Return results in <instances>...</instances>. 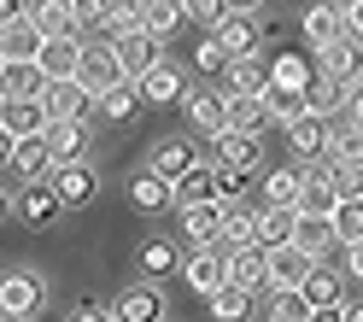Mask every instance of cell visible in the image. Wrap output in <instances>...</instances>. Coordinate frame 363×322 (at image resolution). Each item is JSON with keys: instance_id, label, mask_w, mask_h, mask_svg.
Instances as JSON below:
<instances>
[{"instance_id": "obj_1", "label": "cell", "mask_w": 363, "mask_h": 322, "mask_svg": "<svg viewBox=\"0 0 363 322\" xmlns=\"http://www.w3.org/2000/svg\"><path fill=\"white\" fill-rule=\"evenodd\" d=\"M48 305V282L35 270H6L0 275V322H30Z\"/></svg>"}, {"instance_id": "obj_2", "label": "cell", "mask_w": 363, "mask_h": 322, "mask_svg": "<svg viewBox=\"0 0 363 322\" xmlns=\"http://www.w3.org/2000/svg\"><path fill=\"white\" fill-rule=\"evenodd\" d=\"M77 82L88 88V94H106V88H118V82H129L123 77V59H118V48H111V41L100 35V41H88L82 48V65H77Z\"/></svg>"}, {"instance_id": "obj_3", "label": "cell", "mask_w": 363, "mask_h": 322, "mask_svg": "<svg viewBox=\"0 0 363 322\" xmlns=\"http://www.w3.org/2000/svg\"><path fill=\"white\" fill-rule=\"evenodd\" d=\"M316 53H305V48H276L269 53V88H287V94H311L316 88Z\"/></svg>"}, {"instance_id": "obj_4", "label": "cell", "mask_w": 363, "mask_h": 322, "mask_svg": "<svg viewBox=\"0 0 363 322\" xmlns=\"http://www.w3.org/2000/svg\"><path fill=\"white\" fill-rule=\"evenodd\" d=\"M12 217L24 223V228H53L65 217V199L53 194V182H24L18 199H12Z\"/></svg>"}, {"instance_id": "obj_5", "label": "cell", "mask_w": 363, "mask_h": 322, "mask_svg": "<svg viewBox=\"0 0 363 322\" xmlns=\"http://www.w3.org/2000/svg\"><path fill=\"white\" fill-rule=\"evenodd\" d=\"M182 282H188L199 299H211L217 287H229V246H199V252H188Z\"/></svg>"}, {"instance_id": "obj_6", "label": "cell", "mask_w": 363, "mask_h": 322, "mask_svg": "<svg viewBox=\"0 0 363 322\" xmlns=\"http://www.w3.org/2000/svg\"><path fill=\"white\" fill-rule=\"evenodd\" d=\"M258 158H264V141H258V135H246V129H223L217 141H211V158H206V165H217V170H252V176H264V170H258Z\"/></svg>"}, {"instance_id": "obj_7", "label": "cell", "mask_w": 363, "mask_h": 322, "mask_svg": "<svg viewBox=\"0 0 363 322\" xmlns=\"http://www.w3.org/2000/svg\"><path fill=\"white\" fill-rule=\"evenodd\" d=\"M48 152H53V170L59 165H88V147H94V129L88 118H65V123H48Z\"/></svg>"}, {"instance_id": "obj_8", "label": "cell", "mask_w": 363, "mask_h": 322, "mask_svg": "<svg viewBox=\"0 0 363 322\" xmlns=\"http://www.w3.org/2000/svg\"><path fill=\"white\" fill-rule=\"evenodd\" d=\"M299 30L311 41V53H328L334 41H346V6H334V0H311L305 18H299Z\"/></svg>"}, {"instance_id": "obj_9", "label": "cell", "mask_w": 363, "mask_h": 322, "mask_svg": "<svg viewBox=\"0 0 363 322\" xmlns=\"http://www.w3.org/2000/svg\"><path fill=\"white\" fill-rule=\"evenodd\" d=\"M194 165H206V158L194 152L188 135H164V141H152V152H147V170H152V176H164L170 188H176V182L188 176Z\"/></svg>"}, {"instance_id": "obj_10", "label": "cell", "mask_w": 363, "mask_h": 322, "mask_svg": "<svg viewBox=\"0 0 363 322\" xmlns=\"http://www.w3.org/2000/svg\"><path fill=\"white\" fill-rule=\"evenodd\" d=\"M106 41H111V35H106ZM111 48H118L123 77H129V82H141L152 65H164V41H158L152 30H129V35H118V41H111Z\"/></svg>"}, {"instance_id": "obj_11", "label": "cell", "mask_w": 363, "mask_h": 322, "mask_svg": "<svg viewBox=\"0 0 363 322\" xmlns=\"http://www.w3.org/2000/svg\"><path fill=\"white\" fill-rule=\"evenodd\" d=\"M82 48H88V35H48V41H41V53H35L41 77H48V82H77Z\"/></svg>"}, {"instance_id": "obj_12", "label": "cell", "mask_w": 363, "mask_h": 322, "mask_svg": "<svg viewBox=\"0 0 363 322\" xmlns=\"http://www.w3.org/2000/svg\"><path fill=\"white\" fill-rule=\"evenodd\" d=\"M182 111H188V123H194L199 135H211V141L229 129V94H223V88H188Z\"/></svg>"}, {"instance_id": "obj_13", "label": "cell", "mask_w": 363, "mask_h": 322, "mask_svg": "<svg viewBox=\"0 0 363 322\" xmlns=\"http://www.w3.org/2000/svg\"><path fill=\"white\" fill-rule=\"evenodd\" d=\"M328 141H334V118H316V111H305L299 123H287V152L305 158V165L328 158Z\"/></svg>"}, {"instance_id": "obj_14", "label": "cell", "mask_w": 363, "mask_h": 322, "mask_svg": "<svg viewBox=\"0 0 363 322\" xmlns=\"http://www.w3.org/2000/svg\"><path fill=\"white\" fill-rule=\"evenodd\" d=\"M305 170V194H299V211L305 217H334L340 205V188H334V165L328 158H316V165H299Z\"/></svg>"}, {"instance_id": "obj_15", "label": "cell", "mask_w": 363, "mask_h": 322, "mask_svg": "<svg viewBox=\"0 0 363 322\" xmlns=\"http://www.w3.org/2000/svg\"><path fill=\"white\" fill-rule=\"evenodd\" d=\"M48 182H53V194L65 199V211H82V205L100 199V176H94V165H59Z\"/></svg>"}, {"instance_id": "obj_16", "label": "cell", "mask_w": 363, "mask_h": 322, "mask_svg": "<svg viewBox=\"0 0 363 322\" xmlns=\"http://www.w3.org/2000/svg\"><path fill=\"white\" fill-rule=\"evenodd\" d=\"M129 211H135V217H164V211H176L170 182H164V176H152V170L129 176Z\"/></svg>"}, {"instance_id": "obj_17", "label": "cell", "mask_w": 363, "mask_h": 322, "mask_svg": "<svg viewBox=\"0 0 363 322\" xmlns=\"http://www.w3.org/2000/svg\"><path fill=\"white\" fill-rule=\"evenodd\" d=\"M311 252H299V246H276L269 252V293H299L305 287V275H311Z\"/></svg>"}, {"instance_id": "obj_18", "label": "cell", "mask_w": 363, "mask_h": 322, "mask_svg": "<svg viewBox=\"0 0 363 322\" xmlns=\"http://www.w3.org/2000/svg\"><path fill=\"white\" fill-rule=\"evenodd\" d=\"M111 316L118 322H164V299H158L152 282H135L118 293V305H111Z\"/></svg>"}, {"instance_id": "obj_19", "label": "cell", "mask_w": 363, "mask_h": 322, "mask_svg": "<svg viewBox=\"0 0 363 322\" xmlns=\"http://www.w3.org/2000/svg\"><path fill=\"white\" fill-rule=\"evenodd\" d=\"M217 41H223V53H229V59H252V53H264V30H258V18H252V12L223 18Z\"/></svg>"}, {"instance_id": "obj_20", "label": "cell", "mask_w": 363, "mask_h": 322, "mask_svg": "<svg viewBox=\"0 0 363 322\" xmlns=\"http://www.w3.org/2000/svg\"><path fill=\"white\" fill-rule=\"evenodd\" d=\"M176 217H182V240L194 252L199 246H223V205H188V211H176Z\"/></svg>"}, {"instance_id": "obj_21", "label": "cell", "mask_w": 363, "mask_h": 322, "mask_svg": "<svg viewBox=\"0 0 363 322\" xmlns=\"http://www.w3.org/2000/svg\"><path fill=\"white\" fill-rule=\"evenodd\" d=\"M299 194H305V170L299 165H281V170L258 176V205H293V211H299Z\"/></svg>"}, {"instance_id": "obj_22", "label": "cell", "mask_w": 363, "mask_h": 322, "mask_svg": "<svg viewBox=\"0 0 363 322\" xmlns=\"http://www.w3.org/2000/svg\"><path fill=\"white\" fill-rule=\"evenodd\" d=\"M229 282L246 287V293H269V252H264V246L229 252Z\"/></svg>"}, {"instance_id": "obj_23", "label": "cell", "mask_w": 363, "mask_h": 322, "mask_svg": "<svg viewBox=\"0 0 363 322\" xmlns=\"http://www.w3.org/2000/svg\"><path fill=\"white\" fill-rule=\"evenodd\" d=\"M223 94H269V59L264 53L229 59V71H223Z\"/></svg>"}, {"instance_id": "obj_24", "label": "cell", "mask_w": 363, "mask_h": 322, "mask_svg": "<svg viewBox=\"0 0 363 322\" xmlns=\"http://www.w3.org/2000/svg\"><path fill=\"white\" fill-rule=\"evenodd\" d=\"M41 41H48V35L35 30V18H18V24H0V59H6V65H30V59L41 53Z\"/></svg>"}, {"instance_id": "obj_25", "label": "cell", "mask_w": 363, "mask_h": 322, "mask_svg": "<svg viewBox=\"0 0 363 322\" xmlns=\"http://www.w3.org/2000/svg\"><path fill=\"white\" fill-rule=\"evenodd\" d=\"M41 106H48L53 123H65V118H88V111H94V94H88L82 82H48Z\"/></svg>"}, {"instance_id": "obj_26", "label": "cell", "mask_w": 363, "mask_h": 322, "mask_svg": "<svg viewBox=\"0 0 363 322\" xmlns=\"http://www.w3.org/2000/svg\"><path fill=\"white\" fill-rule=\"evenodd\" d=\"M316 71L323 77H340V82H363V41H334L328 53H316Z\"/></svg>"}, {"instance_id": "obj_27", "label": "cell", "mask_w": 363, "mask_h": 322, "mask_svg": "<svg viewBox=\"0 0 363 322\" xmlns=\"http://www.w3.org/2000/svg\"><path fill=\"white\" fill-rule=\"evenodd\" d=\"M293 228H299V211H293V205H258V246L264 252L293 246Z\"/></svg>"}, {"instance_id": "obj_28", "label": "cell", "mask_w": 363, "mask_h": 322, "mask_svg": "<svg viewBox=\"0 0 363 322\" xmlns=\"http://www.w3.org/2000/svg\"><path fill=\"white\" fill-rule=\"evenodd\" d=\"M170 194H176V211H188V205H223L217 199V165H194Z\"/></svg>"}, {"instance_id": "obj_29", "label": "cell", "mask_w": 363, "mask_h": 322, "mask_svg": "<svg viewBox=\"0 0 363 322\" xmlns=\"http://www.w3.org/2000/svg\"><path fill=\"white\" fill-rule=\"evenodd\" d=\"M258 299H264V293H246V287L229 282V287H217V293L206 299V311H211L217 322H252V316H258Z\"/></svg>"}, {"instance_id": "obj_30", "label": "cell", "mask_w": 363, "mask_h": 322, "mask_svg": "<svg viewBox=\"0 0 363 322\" xmlns=\"http://www.w3.org/2000/svg\"><path fill=\"white\" fill-rule=\"evenodd\" d=\"M0 94H6V106H18V100H41V94H48L41 65H35V59H30V65H6V71H0Z\"/></svg>"}, {"instance_id": "obj_31", "label": "cell", "mask_w": 363, "mask_h": 322, "mask_svg": "<svg viewBox=\"0 0 363 322\" xmlns=\"http://www.w3.org/2000/svg\"><path fill=\"white\" fill-rule=\"evenodd\" d=\"M363 82H340V77H316V88H311V111L316 118H346V106H352V94H357Z\"/></svg>"}, {"instance_id": "obj_32", "label": "cell", "mask_w": 363, "mask_h": 322, "mask_svg": "<svg viewBox=\"0 0 363 322\" xmlns=\"http://www.w3.org/2000/svg\"><path fill=\"white\" fill-rule=\"evenodd\" d=\"M141 88V100H152V106H170V100H188V82H182V71L164 59V65H152V71L135 82Z\"/></svg>"}, {"instance_id": "obj_33", "label": "cell", "mask_w": 363, "mask_h": 322, "mask_svg": "<svg viewBox=\"0 0 363 322\" xmlns=\"http://www.w3.org/2000/svg\"><path fill=\"white\" fill-rule=\"evenodd\" d=\"M299 299H305L311 311H316V305H346V275H334L328 264H311V275H305Z\"/></svg>"}, {"instance_id": "obj_34", "label": "cell", "mask_w": 363, "mask_h": 322, "mask_svg": "<svg viewBox=\"0 0 363 322\" xmlns=\"http://www.w3.org/2000/svg\"><path fill=\"white\" fill-rule=\"evenodd\" d=\"M276 123V111H269L264 94H229V129H246V135H264Z\"/></svg>"}, {"instance_id": "obj_35", "label": "cell", "mask_w": 363, "mask_h": 322, "mask_svg": "<svg viewBox=\"0 0 363 322\" xmlns=\"http://www.w3.org/2000/svg\"><path fill=\"white\" fill-rule=\"evenodd\" d=\"M182 264H188V258H182V246L164 240V235H152V240L141 246V275H147V282H164V275H176Z\"/></svg>"}, {"instance_id": "obj_36", "label": "cell", "mask_w": 363, "mask_h": 322, "mask_svg": "<svg viewBox=\"0 0 363 322\" xmlns=\"http://www.w3.org/2000/svg\"><path fill=\"white\" fill-rule=\"evenodd\" d=\"M223 246H258V205H223Z\"/></svg>"}, {"instance_id": "obj_37", "label": "cell", "mask_w": 363, "mask_h": 322, "mask_svg": "<svg viewBox=\"0 0 363 322\" xmlns=\"http://www.w3.org/2000/svg\"><path fill=\"white\" fill-rule=\"evenodd\" d=\"M293 246H299V252H311V258L323 264L328 252L340 246V240H334V223H328V217H305V211H299V228H293Z\"/></svg>"}, {"instance_id": "obj_38", "label": "cell", "mask_w": 363, "mask_h": 322, "mask_svg": "<svg viewBox=\"0 0 363 322\" xmlns=\"http://www.w3.org/2000/svg\"><path fill=\"white\" fill-rule=\"evenodd\" d=\"M30 18H35V30H41V35H82V30H77L71 0H35Z\"/></svg>"}, {"instance_id": "obj_39", "label": "cell", "mask_w": 363, "mask_h": 322, "mask_svg": "<svg viewBox=\"0 0 363 322\" xmlns=\"http://www.w3.org/2000/svg\"><path fill=\"white\" fill-rule=\"evenodd\" d=\"M0 123H6L12 135H18V141H30V135H48V106H41V100H18V106H6V118H0Z\"/></svg>"}, {"instance_id": "obj_40", "label": "cell", "mask_w": 363, "mask_h": 322, "mask_svg": "<svg viewBox=\"0 0 363 322\" xmlns=\"http://www.w3.org/2000/svg\"><path fill=\"white\" fill-rule=\"evenodd\" d=\"M12 170L24 176V182H41V176H53V152H48V141H41V135L18 141V152H12Z\"/></svg>"}, {"instance_id": "obj_41", "label": "cell", "mask_w": 363, "mask_h": 322, "mask_svg": "<svg viewBox=\"0 0 363 322\" xmlns=\"http://www.w3.org/2000/svg\"><path fill=\"white\" fill-rule=\"evenodd\" d=\"M135 106H141V88H135V82H118V88H106V94L94 100V111H100L106 123H129Z\"/></svg>"}, {"instance_id": "obj_42", "label": "cell", "mask_w": 363, "mask_h": 322, "mask_svg": "<svg viewBox=\"0 0 363 322\" xmlns=\"http://www.w3.org/2000/svg\"><path fill=\"white\" fill-rule=\"evenodd\" d=\"M328 165H363V129L352 118L334 123V141H328Z\"/></svg>"}, {"instance_id": "obj_43", "label": "cell", "mask_w": 363, "mask_h": 322, "mask_svg": "<svg viewBox=\"0 0 363 322\" xmlns=\"http://www.w3.org/2000/svg\"><path fill=\"white\" fill-rule=\"evenodd\" d=\"M182 24H188V6H182V0H147V30L158 41H170Z\"/></svg>"}, {"instance_id": "obj_44", "label": "cell", "mask_w": 363, "mask_h": 322, "mask_svg": "<svg viewBox=\"0 0 363 322\" xmlns=\"http://www.w3.org/2000/svg\"><path fill=\"white\" fill-rule=\"evenodd\" d=\"M328 223H334V240L340 246H357L363 240V199H340Z\"/></svg>"}, {"instance_id": "obj_45", "label": "cell", "mask_w": 363, "mask_h": 322, "mask_svg": "<svg viewBox=\"0 0 363 322\" xmlns=\"http://www.w3.org/2000/svg\"><path fill=\"white\" fill-rule=\"evenodd\" d=\"M182 6H188V18H194V24L206 30V35H217V30H223V18H235L229 0H182Z\"/></svg>"}, {"instance_id": "obj_46", "label": "cell", "mask_w": 363, "mask_h": 322, "mask_svg": "<svg viewBox=\"0 0 363 322\" xmlns=\"http://www.w3.org/2000/svg\"><path fill=\"white\" fill-rule=\"evenodd\" d=\"M252 188H258L252 170H217V199H223V205H246Z\"/></svg>"}, {"instance_id": "obj_47", "label": "cell", "mask_w": 363, "mask_h": 322, "mask_svg": "<svg viewBox=\"0 0 363 322\" xmlns=\"http://www.w3.org/2000/svg\"><path fill=\"white\" fill-rule=\"evenodd\" d=\"M194 71H206V77H223V71H229V53H223L217 35H199V41H194Z\"/></svg>"}, {"instance_id": "obj_48", "label": "cell", "mask_w": 363, "mask_h": 322, "mask_svg": "<svg viewBox=\"0 0 363 322\" xmlns=\"http://www.w3.org/2000/svg\"><path fill=\"white\" fill-rule=\"evenodd\" d=\"M71 12H77V30H106L118 0H71Z\"/></svg>"}, {"instance_id": "obj_49", "label": "cell", "mask_w": 363, "mask_h": 322, "mask_svg": "<svg viewBox=\"0 0 363 322\" xmlns=\"http://www.w3.org/2000/svg\"><path fill=\"white\" fill-rule=\"evenodd\" d=\"M334 188L340 199H363V165H334Z\"/></svg>"}, {"instance_id": "obj_50", "label": "cell", "mask_w": 363, "mask_h": 322, "mask_svg": "<svg viewBox=\"0 0 363 322\" xmlns=\"http://www.w3.org/2000/svg\"><path fill=\"white\" fill-rule=\"evenodd\" d=\"M346 35L363 41V0H346Z\"/></svg>"}, {"instance_id": "obj_51", "label": "cell", "mask_w": 363, "mask_h": 322, "mask_svg": "<svg viewBox=\"0 0 363 322\" xmlns=\"http://www.w3.org/2000/svg\"><path fill=\"white\" fill-rule=\"evenodd\" d=\"M340 252H346V275L363 287V240H357V246H340Z\"/></svg>"}, {"instance_id": "obj_52", "label": "cell", "mask_w": 363, "mask_h": 322, "mask_svg": "<svg viewBox=\"0 0 363 322\" xmlns=\"http://www.w3.org/2000/svg\"><path fill=\"white\" fill-rule=\"evenodd\" d=\"M18 18H30L24 0H0V24H18Z\"/></svg>"}, {"instance_id": "obj_53", "label": "cell", "mask_w": 363, "mask_h": 322, "mask_svg": "<svg viewBox=\"0 0 363 322\" xmlns=\"http://www.w3.org/2000/svg\"><path fill=\"white\" fill-rule=\"evenodd\" d=\"M71 322H118V316H111V305H88V311H77Z\"/></svg>"}, {"instance_id": "obj_54", "label": "cell", "mask_w": 363, "mask_h": 322, "mask_svg": "<svg viewBox=\"0 0 363 322\" xmlns=\"http://www.w3.org/2000/svg\"><path fill=\"white\" fill-rule=\"evenodd\" d=\"M12 152H18V135H12L6 123H0V165H12Z\"/></svg>"}, {"instance_id": "obj_55", "label": "cell", "mask_w": 363, "mask_h": 322, "mask_svg": "<svg viewBox=\"0 0 363 322\" xmlns=\"http://www.w3.org/2000/svg\"><path fill=\"white\" fill-rule=\"evenodd\" d=\"M311 322H346V316H340V305H316V311H311Z\"/></svg>"}, {"instance_id": "obj_56", "label": "cell", "mask_w": 363, "mask_h": 322, "mask_svg": "<svg viewBox=\"0 0 363 322\" xmlns=\"http://www.w3.org/2000/svg\"><path fill=\"white\" fill-rule=\"evenodd\" d=\"M340 316H346V322H363V299H346V305H340Z\"/></svg>"}, {"instance_id": "obj_57", "label": "cell", "mask_w": 363, "mask_h": 322, "mask_svg": "<svg viewBox=\"0 0 363 322\" xmlns=\"http://www.w3.org/2000/svg\"><path fill=\"white\" fill-rule=\"evenodd\" d=\"M346 118H352V123L363 129V88H357V94H352V106H346Z\"/></svg>"}, {"instance_id": "obj_58", "label": "cell", "mask_w": 363, "mask_h": 322, "mask_svg": "<svg viewBox=\"0 0 363 322\" xmlns=\"http://www.w3.org/2000/svg\"><path fill=\"white\" fill-rule=\"evenodd\" d=\"M235 12H264V0H229Z\"/></svg>"}, {"instance_id": "obj_59", "label": "cell", "mask_w": 363, "mask_h": 322, "mask_svg": "<svg viewBox=\"0 0 363 322\" xmlns=\"http://www.w3.org/2000/svg\"><path fill=\"white\" fill-rule=\"evenodd\" d=\"M6 211H12V194H6V188H0V217H6Z\"/></svg>"}, {"instance_id": "obj_60", "label": "cell", "mask_w": 363, "mask_h": 322, "mask_svg": "<svg viewBox=\"0 0 363 322\" xmlns=\"http://www.w3.org/2000/svg\"><path fill=\"white\" fill-rule=\"evenodd\" d=\"M0 118H6V94H0Z\"/></svg>"}, {"instance_id": "obj_61", "label": "cell", "mask_w": 363, "mask_h": 322, "mask_svg": "<svg viewBox=\"0 0 363 322\" xmlns=\"http://www.w3.org/2000/svg\"><path fill=\"white\" fill-rule=\"evenodd\" d=\"M0 71H6V59H0Z\"/></svg>"}, {"instance_id": "obj_62", "label": "cell", "mask_w": 363, "mask_h": 322, "mask_svg": "<svg viewBox=\"0 0 363 322\" xmlns=\"http://www.w3.org/2000/svg\"><path fill=\"white\" fill-rule=\"evenodd\" d=\"M30 322H41V316H30Z\"/></svg>"}, {"instance_id": "obj_63", "label": "cell", "mask_w": 363, "mask_h": 322, "mask_svg": "<svg viewBox=\"0 0 363 322\" xmlns=\"http://www.w3.org/2000/svg\"><path fill=\"white\" fill-rule=\"evenodd\" d=\"M258 322H264V316H258Z\"/></svg>"}]
</instances>
